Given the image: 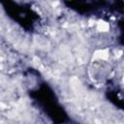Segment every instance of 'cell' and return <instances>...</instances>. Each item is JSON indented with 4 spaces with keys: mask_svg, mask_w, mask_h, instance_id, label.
<instances>
[{
    "mask_svg": "<svg viewBox=\"0 0 124 124\" xmlns=\"http://www.w3.org/2000/svg\"><path fill=\"white\" fill-rule=\"evenodd\" d=\"M94 57L95 58H99V59H107L108 57V50H98L95 52L94 54Z\"/></svg>",
    "mask_w": 124,
    "mask_h": 124,
    "instance_id": "6da1fadb",
    "label": "cell"
},
{
    "mask_svg": "<svg viewBox=\"0 0 124 124\" xmlns=\"http://www.w3.org/2000/svg\"><path fill=\"white\" fill-rule=\"evenodd\" d=\"M97 27H98V30L102 31V32H107L109 29V25L107 22H105V21H99Z\"/></svg>",
    "mask_w": 124,
    "mask_h": 124,
    "instance_id": "7a4b0ae2",
    "label": "cell"
}]
</instances>
